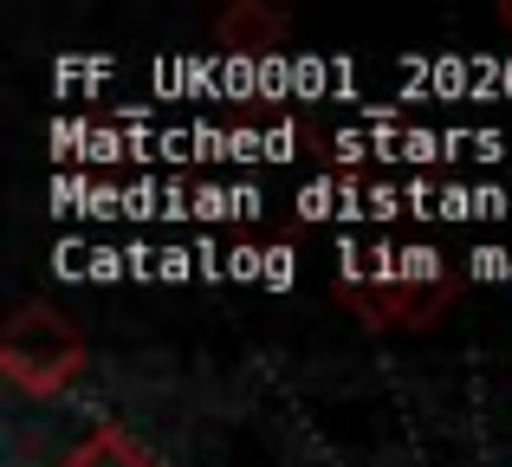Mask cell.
<instances>
[{"instance_id": "cell-1", "label": "cell", "mask_w": 512, "mask_h": 467, "mask_svg": "<svg viewBox=\"0 0 512 467\" xmlns=\"http://www.w3.org/2000/svg\"><path fill=\"white\" fill-rule=\"evenodd\" d=\"M344 299L370 331H428L461 299V273L435 247L402 253H344Z\"/></svg>"}, {"instance_id": "cell-2", "label": "cell", "mask_w": 512, "mask_h": 467, "mask_svg": "<svg viewBox=\"0 0 512 467\" xmlns=\"http://www.w3.org/2000/svg\"><path fill=\"white\" fill-rule=\"evenodd\" d=\"M85 370V338L52 305H20L0 331V377L20 396H59Z\"/></svg>"}, {"instance_id": "cell-3", "label": "cell", "mask_w": 512, "mask_h": 467, "mask_svg": "<svg viewBox=\"0 0 512 467\" xmlns=\"http://www.w3.org/2000/svg\"><path fill=\"white\" fill-rule=\"evenodd\" d=\"M286 33H292V20L279 7H260V0H234V7L214 13V39H221V52H273Z\"/></svg>"}, {"instance_id": "cell-4", "label": "cell", "mask_w": 512, "mask_h": 467, "mask_svg": "<svg viewBox=\"0 0 512 467\" xmlns=\"http://www.w3.org/2000/svg\"><path fill=\"white\" fill-rule=\"evenodd\" d=\"M59 467H156V461L143 455V442H137L130 429L104 422V429H91V435H85V442H78Z\"/></svg>"}, {"instance_id": "cell-5", "label": "cell", "mask_w": 512, "mask_h": 467, "mask_svg": "<svg viewBox=\"0 0 512 467\" xmlns=\"http://www.w3.org/2000/svg\"><path fill=\"white\" fill-rule=\"evenodd\" d=\"M500 20H506V33H512V0H500Z\"/></svg>"}]
</instances>
